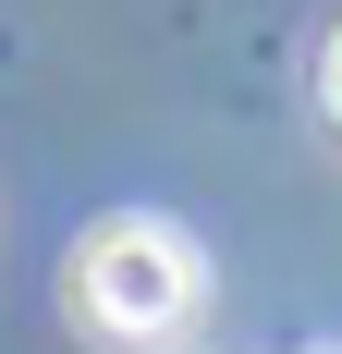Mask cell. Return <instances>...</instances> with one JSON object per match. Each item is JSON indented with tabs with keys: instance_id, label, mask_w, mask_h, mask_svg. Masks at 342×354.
Here are the masks:
<instances>
[{
	"instance_id": "cell-1",
	"label": "cell",
	"mask_w": 342,
	"mask_h": 354,
	"mask_svg": "<svg viewBox=\"0 0 342 354\" xmlns=\"http://www.w3.org/2000/svg\"><path fill=\"white\" fill-rule=\"evenodd\" d=\"M62 293H73V330L98 354H171L208 318V245L159 208H110V220H86Z\"/></svg>"
},
{
	"instance_id": "cell-2",
	"label": "cell",
	"mask_w": 342,
	"mask_h": 354,
	"mask_svg": "<svg viewBox=\"0 0 342 354\" xmlns=\"http://www.w3.org/2000/svg\"><path fill=\"white\" fill-rule=\"evenodd\" d=\"M318 110H330V135H342V37L318 49Z\"/></svg>"
}]
</instances>
